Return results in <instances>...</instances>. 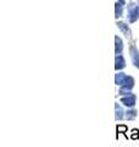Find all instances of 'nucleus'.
<instances>
[{"label":"nucleus","mask_w":139,"mask_h":147,"mask_svg":"<svg viewBox=\"0 0 139 147\" xmlns=\"http://www.w3.org/2000/svg\"><path fill=\"white\" fill-rule=\"evenodd\" d=\"M115 84L121 86V87H126V88L131 90L134 86V80H133V77L127 76L126 74L120 72V74H116V76H115Z\"/></svg>","instance_id":"nucleus-1"},{"label":"nucleus","mask_w":139,"mask_h":147,"mask_svg":"<svg viewBox=\"0 0 139 147\" xmlns=\"http://www.w3.org/2000/svg\"><path fill=\"white\" fill-rule=\"evenodd\" d=\"M136 100H137V97L134 96L133 93H129L127 94V97H122L121 98V103H123L124 105H127V107H134V104H136Z\"/></svg>","instance_id":"nucleus-2"},{"label":"nucleus","mask_w":139,"mask_h":147,"mask_svg":"<svg viewBox=\"0 0 139 147\" xmlns=\"http://www.w3.org/2000/svg\"><path fill=\"white\" fill-rule=\"evenodd\" d=\"M126 65L124 63V58L122 57L121 54H116V59H115V69L116 70H122Z\"/></svg>","instance_id":"nucleus-3"},{"label":"nucleus","mask_w":139,"mask_h":147,"mask_svg":"<svg viewBox=\"0 0 139 147\" xmlns=\"http://www.w3.org/2000/svg\"><path fill=\"white\" fill-rule=\"evenodd\" d=\"M137 18H139V5L133 6L129 10V21L134 22V21H137Z\"/></svg>","instance_id":"nucleus-4"},{"label":"nucleus","mask_w":139,"mask_h":147,"mask_svg":"<svg viewBox=\"0 0 139 147\" xmlns=\"http://www.w3.org/2000/svg\"><path fill=\"white\" fill-rule=\"evenodd\" d=\"M131 57H132L134 66L139 67V52L134 47H131Z\"/></svg>","instance_id":"nucleus-5"},{"label":"nucleus","mask_w":139,"mask_h":147,"mask_svg":"<svg viewBox=\"0 0 139 147\" xmlns=\"http://www.w3.org/2000/svg\"><path fill=\"white\" fill-rule=\"evenodd\" d=\"M115 118H116V120H121V119H123V110L121 108V105H120L118 103H115Z\"/></svg>","instance_id":"nucleus-6"},{"label":"nucleus","mask_w":139,"mask_h":147,"mask_svg":"<svg viewBox=\"0 0 139 147\" xmlns=\"http://www.w3.org/2000/svg\"><path fill=\"white\" fill-rule=\"evenodd\" d=\"M115 43H116V45H115V52H116V54H121L122 49H123V44H122L121 38L116 36L115 37Z\"/></svg>","instance_id":"nucleus-7"},{"label":"nucleus","mask_w":139,"mask_h":147,"mask_svg":"<svg viewBox=\"0 0 139 147\" xmlns=\"http://www.w3.org/2000/svg\"><path fill=\"white\" fill-rule=\"evenodd\" d=\"M127 130H128V127L126 125H123V124H120V125H117V127H116V131H117V135H116V137L118 139V134H123L124 136L127 137Z\"/></svg>","instance_id":"nucleus-8"},{"label":"nucleus","mask_w":139,"mask_h":147,"mask_svg":"<svg viewBox=\"0 0 139 147\" xmlns=\"http://www.w3.org/2000/svg\"><path fill=\"white\" fill-rule=\"evenodd\" d=\"M122 3L123 0H120L118 3H116V17H120L122 15Z\"/></svg>","instance_id":"nucleus-9"},{"label":"nucleus","mask_w":139,"mask_h":147,"mask_svg":"<svg viewBox=\"0 0 139 147\" xmlns=\"http://www.w3.org/2000/svg\"><path fill=\"white\" fill-rule=\"evenodd\" d=\"M137 115H138V112H137V110H134V109L128 110V112L126 113V118L129 119V120H133V119L136 118Z\"/></svg>","instance_id":"nucleus-10"},{"label":"nucleus","mask_w":139,"mask_h":147,"mask_svg":"<svg viewBox=\"0 0 139 147\" xmlns=\"http://www.w3.org/2000/svg\"><path fill=\"white\" fill-rule=\"evenodd\" d=\"M117 26H118L120 28H121V30L123 31V33L126 34V36H129V34H131V32H129V28H128V27H127L126 25L123 24V22H118Z\"/></svg>","instance_id":"nucleus-11"},{"label":"nucleus","mask_w":139,"mask_h":147,"mask_svg":"<svg viewBox=\"0 0 139 147\" xmlns=\"http://www.w3.org/2000/svg\"><path fill=\"white\" fill-rule=\"evenodd\" d=\"M131 139L132 140H138L139 139V130H138V129H133V130H132Z\"/></svg>","instance_id":"nucleus-12"}]
</instances>
